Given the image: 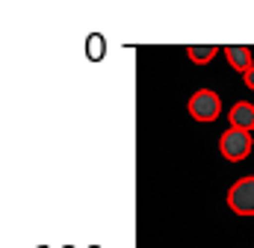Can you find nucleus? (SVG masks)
<instances>
[{"mask_svg":"<svg viewBox=\"0 0 254 248\" xmlns=\"http://www.w3.org/2000/svg\"><path fill=\"white\" fill-rule=\"evenodd\" d=\"M246 86H249V89L254 92V68L249 71V74H246Z\"/></svg>","mask_w":254,"mask_h":248,"instance_id":"7","label":"nucleus"},{"mask_svg":"<svg viewBox=\"0 0 254 248\" xmlns=\"http://www.w3.org/2000/svg\"><path fill=\"white\" fill-rule=\"evenodd\" d=\"M228 207L237 216H254V175L240 178L228 189Z\"/></svg>","mask_w":254,"mask_h":248,"instance_id":"3","label":"nucleus"},{"mask_svg":"<svg viewBox=\"0 0 254 248\" xmlns=\"http://www.w3.org/2000/svg\"><path fill=\"white\" fill-rule=\"evenodd\" d=\"M225 51V57L231 62V68L234 71H243V74H249L254 68V60H252V48H246V45H228V48H222Z\"/></svg>","mask_w":254,"mask_h":248,"instance_id":"4","label":"nucleus"},{"mask_svg":"<svg viewBox=\"0 0 254 248\" xmlns=\"http://www.w3.org/2000/svg\"><path fill=\"white\" fill-rule=\"evenodd\" d=\"M228 119H231V127L252 133V130H254V107L249 104V101H240V104H234V107H231Z\"/></svg>","mask_w":254,"mask_h":248,"instance_id":"5","label":"nucleus"},{"mask_svg":"<svg viewBox=\"0 0 254 248\" xmlns=\"http://www.w3.org/2000/svg\"><path fill=\"white\" fill-rule=\"evenodd\" d=\"M222 113V98L213 89H198L190 98V116L195 122H216Z\"/></svg>","mask_w":254,"mask_h":248,"instance_id":"2","label":"nucleus"},{"mask_svg":"<svg viewBox=\"0 0 254 248\" xmlns=\"http://www.w3.org/2000/svg\"><path fill=\"white\" fill-rule=\"evenodd\" d=\"M252 133H246V130H237V127H228L222 136H219V151H222V157L225 160H231V163H240V160H246L249 154H252Z\"/></svg>","mask_w":254,"mask_h":248,"instance_id":"1","label":"nucleus"},{"mask_svg":"<svg viewBox=\"0 0 254 248\" xmlns=\"http://www.w3.org/2000/svg\"><path fill=\"white\" fill-rule=\"evenodd\" d=\"M187 54H190L192 62L204 65V62H210L216 54H219V48H216V45H192V48H187Z\"/></svg>","mask_w":254,"mask_h":248,"instance_id":"6","label":"nucleus"}]
</instances>
